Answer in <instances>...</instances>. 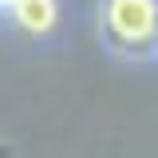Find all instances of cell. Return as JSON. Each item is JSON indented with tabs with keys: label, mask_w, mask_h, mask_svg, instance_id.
<instances>
[{
	"label": "cell",
	"mask_w": 158,
	"mask_h": 158,
	"mask_svg": "<svg viewBox=\"0 0 158 158\" xmlns=\"http://www.w3.org/2000/svg\"><path fill=\"white\" fill-rule=\"evenodd\" d=\"M99 28L118 56H150L158 52V0H103Z\"/></svg>",
	"instance_id": "1"
},
{
	"label": "cell",
	"mask_w": 158,
	"mask_h": 158,
	"mask_svg": "<svg viewBox=\"0 0 158 158\" xmlns=\"http://www.w3.org/2000/svg\"><path fill=\"white\" fill-rule=\"evenodd\" d=\"M8 16L20 32L28 36H48L59 24V0H16L8 8Z\"/></svg>",
	"instance_id": "2"
},
{
	"label": "cell",
	"mask_w": 158,
	"mask_h": 158,
	"mask_svg": "<svg viewBox=\"0 0 158 158\" xmlns=\"http://www.w3.org/2000/svg\"><path fill=\"white\" fill-rule=\"evenodd\" d=\"M12 4H16V0H0V12H8V8H12Z\"/></svg>",
	"instance_id": "3"
}]
</instances>
